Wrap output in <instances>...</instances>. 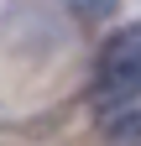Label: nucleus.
Returning <instances> with one entry per match:
<instances>
[{
    "label": "nucleus",
    "instance_id": "obj_2",
    "mask_svg": "<svg viewBox=\"0 0 141 146\" xmlns=\"http://www.w3.org/2000/svg\"><path fill=\"white\" fill-rule=\"evenodd\" d=\"M99 120H104V136L141 146V94L120 99V104H104V110H99Z\"/></svg>",
    "mask_w": 141,
    "mask_h": 146
},
{
    "label": "nucleus",
    "instance_id": "obj_1",
    "mask_svg": "<svg viewBox=\"0 0 141 146\" xmlns=\"http://www.w3.org/2000/svg\"><path fill=\"white\" fill-rule=\"evenodd\" d=\"M141 94V21H126L104 36L99 47V63H94V99L104 104H120Z\"/></svg>",
    "mask_w": 141,
    "mask_h": 146
},
{
    "label": "nucleus",
    "instance_id": "obj_3",
    "mask_svg": "<svg viewBox=\"0 0 141 146\" xmlns=\"http://www.w3.org/2000/svg\"><path fill=\"white\" fill-rule=\"evenodd\" d=\"M78 11H89V16H104V11H115V0H73Z\"/></svg>",
    "mask_w": 141,
    "mask_h": 146
}]
</instances>
